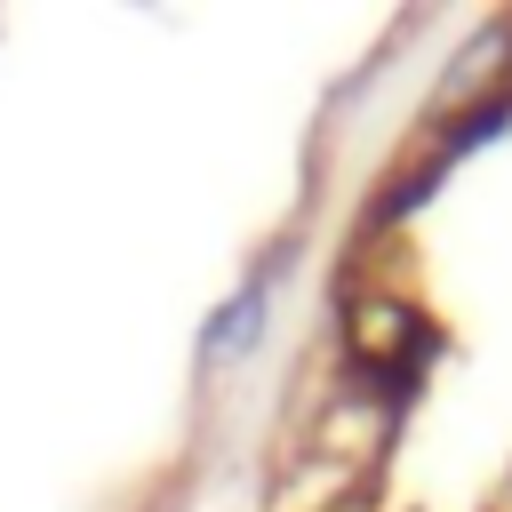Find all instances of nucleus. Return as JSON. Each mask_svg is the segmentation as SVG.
I'll use <instances>...</instances> for the list:
<instances>
[{"instance_id":"1","label":"nucleus","mask_w":512,"mask_h":512,"mask_svg":"<svg viewBox=\"0 0 512 512\" xmlns=\"http://www.w3.org/2000/svg\"><path fill=\"white\" fill-rule=\"evenodd\" d=\"M280 256H264L208 320H200V368H232V360H248L256 344H264V328H272V296H280Z\"/></svg>"}]
</instances>
